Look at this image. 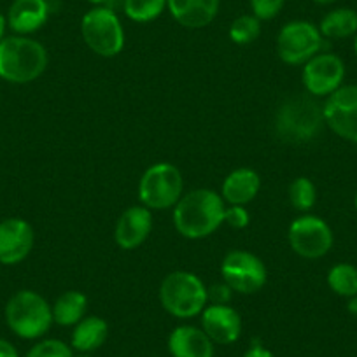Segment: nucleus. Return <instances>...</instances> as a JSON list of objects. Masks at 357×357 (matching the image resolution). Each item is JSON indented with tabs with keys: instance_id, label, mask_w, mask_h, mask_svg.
<instances>
[{
	"instance_id": "obj_23",
	"label": "nucleus",
	"mask_w": 357,
	"mask_h": 357,
	"mask_svg": "<svg viewBox=\"0 0 357 357\" xmlns=\"http://www.w3.org/2000/svg\"><path fill=\"white\" fill-rule=\"evenodd\" d=\"M328 286L342 298H352L357 294V266L350 263H338L328 272Z\"/></svg>"
},
{
	"instance_id": "obj_26",
	"label": "nucleus",
	"mask_w": 357,
	"mask_h": 357,
	"mask_svg": "<svg viewBox=\"0 0 357 357\" xmlns=\"http://www.w3.org/2000/svg\"><path fill=\"white\" fill-rule=\"evenodd\" d=\"M229 39L238 46L254 43L261 33V20L254 15H242L229 25Z\"/></svg>"
},
{
	"instance_id": "obj_21",
	"label": "nucleus",
	"mask_w": 357,
	"mask_h": 357,
	"mask_svg": "<svg viewBox=\"0 0 357 357\" xmlns=\"http://www.w3.org/2000/svg\"><path fill=\"white\" fill-rule=\"evenodd\" d=\"M319 32L326 39H347L357 33V11L338 8L329 11L319 23Z\"/></svg>"
},
{
	"instance_id": "obj_34",
	"label": "nucleus",
	"mask_w": 357,
	"mask_h": 357,
	"mask_svg": "<svg viewBox=\"0 0 357 357\" xmlns=\"http://www.w3.org/2000/svg\"><path fill=\"white\" fill-rule=\"evenodd\" d=\"M347 310L352 315H357V294L356 296L349 298V303H347Z\"/></svg>"
},
{
	"instance_id": "obj_8",
	"label": "nucleus",
	"mask_w": 357,
	"mask_h": 357,
	"mask_svg": "<svg viewBox=\"0 0 357 357\" xmlns=\"http://www.w3.org/2000/svg\"><path fill=\"white\" fill-rule=\"evenodd\" d=\"M322 39L319 26L305 20L286 23L277 36V54L287 65H305L321 53Z\"/></svg>"
},
{
	"instance_id": "obj_22",
	"label": "nucleus",
	"mask_w": 357,
	"mask_h": 357,
	"mask_svg": "<svg viewBox=\"0 0 357 357\" xmlns=\"http://www.w3.org/2000/svg\"><path fill=\"white\" fill-rule=\"evenodd\" d=\"M53 321L60 326H75L84 319L88 298L79 291H67L61 294L53 307Z\"/></svg>"
},
{
	"instance_id": "obj_11",
	"label": "nucleus",
	"mask_w": 357,
	"mask_h": 357,
	"mask_svg": "<svg viewBox=\"0 0 357 357\" xmlns=\"http://www.w3.org/2000/svg\"><path fill=\"white\" fill-rule=\"evenodd\" d=\"M324 121L340 139L357 144V84L342 86L326 97Z\"/></svg>"
},
{
	"instance_id": "obj_33",
	"label": "nucleus",
	"mask_w": 357,
	"mask_h": 357,
	"mask_svg": "<svg viewBox=\"0 0 357 357\" xmlns=\"http://www.w3.org/2000/svg\"><path fill=\"white\" fill-rule=\"evenodd\" d=\"M6 30H8V18L0 13V43L6 39Z\"/></svg>"
},
{
	"instance_id": "obj_2",
	"label": "nucleus",
	"mask_w": 357,
	"mask_h": 357,
	"mask_svg": "<svg viewBox=\"0 0 357 357\" xmlns=\"http://www.w3.org/2000/svg\"><path fill=\"white\" fill-rule=\"evenodd\" d=\"M47 51L26 36L6 37L0 43V77L13 84H26L44 74Z\"/></svg>"
},
{
	"instance_id": "obj_35",
	"label": "nucleus",
	"mask_w": 357,
	"mask_h": 357,
	"mask_svg": "<svg viewBox=\"0 0 357 357\" xmlns=\"http://www.w3.org/2000/svg\"><path fill=\"white\" fill-rule=\"evenodd\" d=\"M89 4H93L95 8H97V6H105L109 2V0H88Z\"/></svg>"
},
{
	"instance_id": "obj_1",
	"label": "nucleus",
	"mask_w": 357,
	"mask_h": 357,
	"mask_svg": "<svg viewBox=\"0 0 357 357\" xmlns=\"http://www.w3.org/2000/svg\"><path fill=\"white\" fill-rule=\"evenodd\" d=\"M225 200L212 190H195L174 207V226L184 238H207L225 222Z\"/></svg>"
},
{
	"instance_id": "obj_13",
	"label": "nucleus",
	"mask_w": 357,
	"mask_h": 357,
	"mask_svg": "<svg viewBox=\"0 0 357 357\" xmlns=\"http://www.w3.org/2000/svg\"><path fill=\"white\" fill-rule=\"evenodd\" d=\"M33 229L25 219L0 221V264H18L26 259L33 247Z\"/></svg>"
},
{
	"instance_id": "obj_17",
	"label": "nucleus",
	"mask_w": 357,
	"mask_h": 357,
	"mask_svg": "<svg viewBox=\"0 0 357 357\" xmlns=\"http://www.w3.org/2000/svg\"><path fill=\"white\" fill-rule=\"evenodd\" d=\"M221 0H167V9L178 25L204 29L218 16Z\"/></svg>"
},
{
	"instance_id": "obj_32",
	"label": "nucleus",
	"mask_w": 357,
	"mask_h": 357,
	"mask_svg": "<svg viewBox=\"0 0 357 357\" xmlns=\"http://www.w3.org/2000/svg\"><path fill=\"white\" fill-rule=\"evenodd\" d=\"M243 357H275L272 352L268 349H264V347H252V349L247 350L245 354H243Z\"/></svg>"
},
{
	"instance_id": "obj_6",
	"label": "nucleus",
	"mask_w": 357,
	"mask_h": 357,
	"mask_svg": "<svg viewBox=\"0 0 357 357\" xmlns=\"http://www.w3.org/2000/svg\"><path fill=\"white\" fill-rule=\"evenodd\" d=\"M81 36L86 46L98 56H118L125 47V29L121 20L107 6H97L82 16Z\"/></svg>"
},
{
	"instance_id": "obj_36",
	"label": "nucleus",
	"mask_w": 357,
	"mask_h": 357,
	"mask_svg": "<svg viewBox=\"0 0 357 357\" xmlns=\"http://www.w3.org/2000/svg\"><path fill=\"white\" fill-rule=\"evenodd\" d=\"M314 2L319 6H329V4H335L336 0H314Z\"/></svg>"
},
{
	"instance_id": "obj_20",
	"label": "nucleus",
	"mask_w": 357,
	"mask_h": 357,
	"mask_svg": "<svg viewBox=\"0 0 357 357\" xmlns=\"http://www.w3.org/2000/svg\"><path fill=\"white\" fill-rule=\"evenodd\" d=\"M109 338V324L102 317L91 315L75 324L72 333V347L77 352H93Z\"/></svg>"
},
{
	"instance_id": "obj_38",
	"label": "nucleus",
	"mask_w": 357,
	"mask_h": 357,
	"mask_svg": "<svg viewBox=\"0 0 357 357\" xmlns=\"http://www.w3.org/2000/svg\"><path fill=\"white\" fill-rule=\"evenodd\" d=\"M354 53H356V56H357V33L354 36Z\"/></svg>"
},
{
	"instance_id": "obj_12",
	"label": "nucleus",
	"mask_w": 357,
	"mask_h": 357,
	"mask_svg": "<svg viewBox=\"0 0 357 357\" xmlns=\"http://www.w3.org/2000/svg\"><path fill=\"white\" fill-rule=\"evenodd\" d=\"M345 63L333 53H319L305 63L303 84L312 97H329L343 86Z\"/></svg>"
},
{
	"instance_id": "obj_30",
	"label": "nucleus",
	"mask_w": 357,
	"mask_h": 357,
	"mask_svg": "<svg viewBox=\"0 0 357 357\" xmlns=\"http://www.w3.org/2000/svg\"><path fill=\"white\" fill-rule=\"evenodd\" d=\"M208 300L212 301V305H228L231 300V287L228 284H214L211 289H207Z\"/></svg>"
},
{
	"instance_id": "obj_3",
	"label": "nucleus",
	"mask_w": 357,
	"mask_h": 357,
	"mask_svg": "<svg viewBox=\"0 0 357 357\" xmlns=\"http://www.w3.org/2000/svg\"><path fill=\"white\" fill-rule=\"evenodd\" d=\"M324 125L322 105L305 95L287 98L275 114V132L284 142H310L322 132Z\"/></svg>"
},
{
	"instance_id": "obj_4",
	"label": "nucleus",
	"mask_w": 357,
	"mask_h": 357,
	"mask_svg": "<svg viewBox=\"0 0 357 357\" xmlns=\"http://www.w3.org/2000/svg\"><path fill=\"white\" fill-rule=\"evenodd\" d=\"M6 322L20 338H40L54 322L53 308L36 291H18L6 305Z\"/></svg>"
},
{
	"instance_id": "obj_19",
	"label": "nucleus",
	"mask_w": 357,
	"mask_h": 357,
	"mask_svg": "<svg viewBox=\"0 0 357 357\" xmlns=\"http://www.w3.org/2000/svg\"><path fill=\"white\" fill-rule=\"evenodd\" d=\"M261 190V177L250 168H236L225 178L221 188L222 200L229 205H247L257 197Z\"/></svg>"
},
{
	"instance_id": "obj_39",
	"label": "nucleus",
	"mask_w": 357,
	"mask_h": 357,
	"mask_svg": "<svg viewBox=\"0 0 357 357\" xmlns=\"http://www.w3.org/2000/svg\"><path fill=\"white\" fill-rule=\"evenodd\" d=\"M354 205H356V208H357V191H356V197H354Z\"/></svg>"
},
{
	"instance_id": "obj_37",
	"label": "nucleus",
	"mask_w": 357,
	"mask_h": 357,
	"mask_svg": "<svg viewBox=\"0 0 357 357\" xmlns=\"http://www.w3.org/2000/svg\"><path fill=\"white\" fill-rule=\"evenodd\" d=\"M72 357H93L89 352H79V354H74Z\"/></svg>"
},
{
	"instance_id": "obj_10",
	"label": "nucleus",
	"mask_w": 357,
	"mask_h": 357,
	"mask_svg": "<svg viewBox=\"0 0 357 357\" xmlns=\"http://www.w3.org/2000/svg\"><path fill=\"white\" fill-rule=\"evenodd\" d=\"M291 249L305 259H319L331 250L335 236L324 219L317 215H301L289 226Z\"/></svg>"
},
{
	"instance_id": "obj_29",
	"label": "nucleus",
	"mask_w": 357,
	"mask_h": 357,
	"mask_svg": "<svg viewBox=\"0 0 357 357\" xmlns=\"http://www.w3.org/2000/svg\"><path fill=\"white\" fill-rule=\"evenodd\" d=\"M250 215L243 205H231L225 208V222L235 229H243L249 226Z\"/></svg>"
},
{
	"instance_id": "obj_28",
	"label": "nucleus",
	"mask_w": 357,
	"mask_h": 357,
	"mask_svg": "<svg viewBox=\"0 0 357 357\" xmlns=\"http://www.w3.org/2000/svg\"><path fill=\"white\" fill-rule=\"evenodd\" d=\"M286 0H250L252 15L261 22H270L282 11Z\"/></svg>"
},
{
	"instance_id": "obj_14",
	"label": "nucleus",
	"mask_w": 357,
	"mask_h": 357,
	"mask_svg": "<svg viewBox=\"0 0 357 357\" xmlns=\"http://www.w3.org/2000/svg\"><path fill=\"white\" fill-rule=\"evenodd\" d=\"M202 329L219 345H231L242 335V319L228 305H208L202 312Z\"/></svg>"
},
{
	"instance_id": "obj_25",
	"label": "nucleus",
	"mask_w": 357,
	"mask_h": 357,
	"mask_svg": "<svg viewBox=\"0 0 357 357\" xmlns=\"http://www.w3.org/2000/svg\"><path fill=\"white\" fill-rule=\"evenodd\" d=\"M289 200L300 212H308L317 204V188L308 177L294 178L289 186Z\"/></svg>"
},
{
	"instance_id": "obj_24",
	"label": "nucleus",
	"mask_w": 357,
	"mask_h": 357,
	"mask_svg": "<svg viewBox=\"0 0 357 357\" xmlns=\"http://www.w3.org/2000/svg\"><path fill=\"white\" fill-rule=\"evenodd\" d=\"M123 9L132 22L149 23L163 15L167 0H123Z\"/></svg>"
},
{
	"instance_id": "obj_7",
	"label": "nucleus",
	"mask_w": 357,
	"mask_h": 357,
	"mask_svg": "<svg viewBox=\"0 0 357 357\" xmlns=\"http://www.w3.org/2000/svg\"><path fill=\"white\" fill-rule=\"evenodd\" d=\"M183 174L172 163H156L147 168L139 183V198L149 211H165L183 198Z\"/></svg>"
},
{
	"instance_id": "obj_27",
	"label": "nucleus",
	"mask_w": 357,
	"mask_h": 357,
	"mask_svg": "<svg viewBox=\"0 0 357 357\" xmlns=\"http://www.w3.org/2000/svg\"><path fill=\"white\" fill-rule=\"evenodd\" d=\"M72 349L61 340H43L29 350L26 357H72Z\"/></svg>"
},
{
	"instance_id": "obj_16",
	"label": "nucleus",
	"mask_w": 357,
	"mask_h": 357,
	"mask_svg": "<svg viewBox=\"0 0 357 357\" xmlns=\"http://www.w3.org/2000/svg\"><path fill=\"white\" fill-rule=\"evenodd\" d=\"M6 18L8 26L16 36H29L46 25L50 4L47 0H15Z\"/></svg>"
},
{
	"instance_id": "obj_18",
	"label": "nucleus",
	"mask_w": 357,
	"mask_h": 357,
	"mask_svg": "<svg viewBox=\"0 0 357 357\" xmlns=\"http://www.w3.org/2000/svg\"><path fill=\"white\" fill-rule=\"evenodd\" d=\"M172 357H214V342L195 326H178L168 336Z\"/></svg>"
},
{
	"instance_id": "obj_9",
	"label": "nucleus",
	"mask_w": 357,
	"mask_h": 357,
	"mask_svg": "<svg viewBox=\"0 0 357 357\" xmlns=\"http://www.w3.org/2000/svg\"><path fill=\"white\" fill-rule=\"evenodd\" d=\"M221 275L233 293L254 294L266 284V266L263 261L247 250H231L221 263Z\"/></svg>"
},
{
	"instance_id": "obj_15",
	"label": "nucleus",
	"mask_w": 357,
	"mask_h": 357,
	"mask_svg": "<svg viewBox=\"0 0 357 357\" xmlns=\"http://www.w3.org/2000/svg\"><path fill=\"white\" fill-rule=\"evenodd\" d=\"M153 229V214L147 207H130L116 222L114 240L123 250H133L142 245Z\"/></svg>"
},
{
	"instance_id": "obj_5",
	"label": "nucleus",
	"mask_w": 357,
	"mask_h": 357,
	"mask_svg": "<svg viewBox=\"0 0 357 357\" xmlns=\"http://www.w3.org/2000/svg\"><path fill=\"white\" fill-rule=\"evenodd\" d=\"M208 293L198 275L191 272H172L160 286V303L177 319H191L207 307Z\"/></svg>"
},
{
	"instance_id": "obj_31",
	"label": "nucleus",
	"mask_w": 357,
	"mask_h": 357,
	"mask_svg": "<svg viewBox=\"0 0 357 357\" xmlns=\"http://www.w3.org/2000/svg\"><path fill=\"white\" fill-rule=\"evenodd\" d=\"M0 357H20L18 350L8 340L0 338Z\"/></svg>"
}]
</instances>
